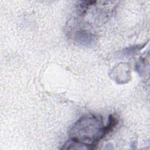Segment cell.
Masks as SVG:
<instances>
[{"label": "cell", "mask_w": 150, "mask_h": 150, "mask_svg": "<svg viewBox=\"0 0 150 150\" xmlns=\"http://www.w3.org/2000/svg\"><path fill=\"white\" fill-rule=\"evenodd\" d=\"M107 131L101 118L95 115H85L80 118L70 131L71 139L89 146L101 139Z\"/></svg>", "instance_id": "obj_1"}, {"label": "cell", "mask_w": 150, "mask_h": 150, "mask_svg": "<svg viewBox=\"0 0 150 150\" xmlns=\"http://www.w3.org/2000/svg\"><path fill=\"white\" fill-rule=\"evenodd\" d=\"M140 46V45H135L134 46L126 48L122 51V54L123 56H129L135 52L141 49Z\"/></svg>", "instance_id": "obj_3"}, {"label": "cell", "mask_w": 150, "mask_h": 150, "mask_svg": "<svg viewBox=\"0 0 150 150\" xmlns=\"http://www.w3.org/2000/svg\"><path fill=\"white\" fill-rule=\"evenodd\" d=\"M76 38L78 39V42L83 44V45H86L87 44L89 45L93 42L94 36L91 33L83 31L80 32V33L77 34Z\"/></svg>", "instance_id": "obj_2"}]
</instances>
